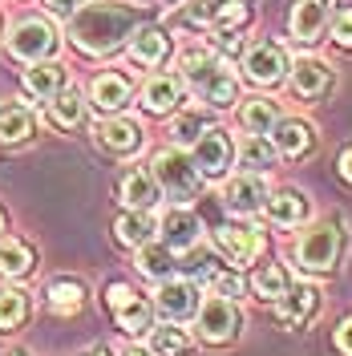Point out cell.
Here are the masks:
<instances>
[{
	"instance_id": "6da1fadb",
	"label": "cell",
	"mask_w": 352,
	"mask_h": 356,
	"mask_svg": "<svg viewBox=\"0 0 352 356\" xmlns=\"http://www.w3.org/2000/svg\"><path fill=\"white\" fill-rule=\"evenodd\" d=\"M146 21H150V13L142 4H130V0H93V4H77L69 37L86 53H113L138 24H146Z\"/></svg>"
},
{
	"instance_id": "7a4b0ae2",
	"label": "cell",
	"mask_w": 352,
	"mask_h": 356,
	"mask_svg": "<svg viewBox=\"0 0 352 356\" xmlns=\"http://www.w3.org/2000/svg\"><path fill=\"white\" fill-rule=\"evenodd\" d=\"M182 77H186V86L195 89L198 102H207L215 110L231 106L239 97V81H235L231 65L223 61L215 49H186L182 53Z\"/></svg>"
},
{
	"instance_id": "3957f363",
	"label": "cell",
	"mask_w": 352,
	"mask_h": 356,
	"mask_svg": "<svg viewBox=\"0 0 352 356\" xmlns=\"http://www.w3.org/2000/svg\"><path fill=\"white\" fill-rule=\"evenodd\" d=\"M150 178H154L158 191H166V199H178V202L195 199V191H198L195 162L182 154L178 146L175 150H158V154L150 158Z\"/></svg>"
},
{
	"instance_id": "277c9868",
	"label": "cell",
	"mask_w": 352,
	"mask_h": 356,
	"mask_svg": "<svg viewBox=\"0 0 352 356\" xmlns=\"http://www.w3.org/2000/svg\"><path fill=\"white\" fill-rule=\"evenodd\" d=\"M340 259V231H336V222H316L312 231H304V239L296 247V264L312 271V275H324L332 271Z\"/></svg>"
},
{
	"instance_id": "5b68a950",
	"label": "cell",
	"mask_w": 352,
	"mask_h": 356,
	"mask_svg": "<svg viewBox=\"0 0 352 356\" xmlns=\"http://www.w3.org/2000/svg\"><path fill=\"white\" fill-rule=\"evenodd\" d=\"M198 336L207 340V344H227V340H235L239 336V324L243 316L235 308V300H227V296H207L202 304H198Z\"/></svg>"
},
{
	"instance_id": "8992f818",
	"label": "cell",
	"mask_w": 352,
	"mask_h": 356,
	"mask_svg": "<svg viewBox=\"0 0 352 356\" xmlns=\"http://www.w3.org/2000/svg\"><path fill=\"white\" fill-rule=\"evenodd\" d=\"M8 49H13V57H21V61H45L53 49H57V33H53V24L41 21V17H24L17 29H13V37H8Z\"/></svg>"
},
{
	"instance_id": "52a82bcc",
	"label": "cell",
	"mask_w": 352,
	"mask_h": 356,
	"mask_svg": "<svg viewBox=\"0 0 352 356\" xmlns=\"http://www.w3.org/2000/svg\"><path fill=\"white\" fill-rule=\"evenodd\" d=\"M198 284L195 280H175V275H166V280H158V291H154V308L162 312V320H191L198 312Z\"/></svg>"
},
{
	"instance_id": "ba28073f",
	"label": "cell",
	"mask_w": 352,
	"mask_h": 356,
	"mask_svg": "<svg viewBox=\"0 0 352 356\" xmlns=\"http://www.w3.org/2000/svg\"><path fill=\"white\" fill-rule=\"evenodd\" d=\"M106 300H110L113 320H118V328H122V332H130V336H146V332H150V312H154V308H150L146 300H138L126 284H113Z\"/></svg>"
},
{
	"instance_id": "9c48e42d",
	"label": "cell",
	"mask_w": 352,
	"mask_h": 356,
	"mask_svg": "<svg viewBox=\"0 0 352 356\" xmlns=\"http://www.w3.org/2000/svg\"><path fill=\"white\" fill-rule=\"evenodd\" d=\"M223 202H227L231 215H255V211H264V202H267L264 178L251 175V170L231 175L227 178V186H223Z\"/></svg>"
},
{
	"instance_id": "30bf717a",
	"label": "cell",
	"mask_w": 352,
	"mask_h": 356,
	"mask_svg": "<svg viewBox=\"0 0 352 356\" xmlns=\"http://www.w3.org/2000/svg\"><path fill=\"white\" fill-rule=\"evenodd\" d=\"M215 247L223 259H231L235 267H247L264 255V235L251 227H219L215 231Z\"/></svg>"
},
{
	"instance_id": "8fae6325",
	"label": "cell",
	"mask_w": 352,
	"mask_h": 356,
	"mask_svg": "<svg viewBox=\"0 0 352 356\" xmlns=\"http://www.w3.org/2000/svg\"><path fill=\"white\" fill-rule=\"evenodd\" d=\"M198 175L207 178H223L227 175V166H231V138L223 130H202L195 142V154H191Z\"/></svg>"
},
{
	"instance_id": "7c38bea8",
	"label": "cell",
	"mask_w": 352,
	"mask_h": 356,
	"mask_svg": "<svg viewBox=\"0 0 352 356\" xmlns=\"http://www.w3.org/2000/svg\"><path fill=\"white\" fill-rule=\"evenodd\" d=\"M158 231H162V243L170 251H191L198 243V235H202V222H198L191 207H170L158 222Z\"/></svg>"
},
{
	"instance_id": "4fadbf2b",
	"label": "cell",
	"mask_w": 352,
	"mask_h": 356,
	"mask_svg": "<svg viewBox=\"0 0 352 356\" xmlns=\"http://www.w3.org/2000/svg\"><path fill=\"white\" fill-rule=\"evenodd\" d=\"M243 69H247V77H251V81H259V86H275V81L284 77V69H287V57H284V49H280V44L259 41V44H251V49H247Z\"/></svg>"
},
{
	"instance_id": "5bb4252c",
	"label": "cell",
	"mask_w": 352,
	"mask_h": 356,
	"mask_svg": "<svg viewBox=\"0 0 352 356\" xmlns=\"http://www.w3.org/2000/svg\"><path fill=\"white\" fill-rule=\"evenodd\" d=\"M280 324L284 328H304L312 316H316V308H320V291H316V284H296V288H287L280 300Z\"/></svg>"
},
{
	"instance_id": "9a60e30c",
	"label": "cell",
	"mask_w": 352,
	"mask_h": 356,
	"mask_svg": "<svg viewBox=\"0 0 352 356\" xmlns=\"http://www.w3.org/2000/svg\"><path fill=\"white\" fill-rule=\"evenodd\" d=\"M89 102L97 106V113H122L130 106V81L122 73H97L89 81Z\"/></svg>"
},
{
	"instance_id": "2e32d148",
	"label": "cell",
	"mask_w": 352,
	"mask_h": 356,
	"mask_svg": "<svg viewBox=\"0 0 352 356\" xmlns=\"http://www.w3.org/2000/svg\"><path fill=\"white\" fill-rule=\"evenodd\" d=\"M291 69V89L300 93V97H320V93H328L332 86V65L328 61H320V57H300Z\"/></svg>"
},
{
	"instance_id": "e0dca14e",
	"label": "cell",
	"mask_w": 352,
	"mask_h": 356,
	"mask_svg": "<svg viewBox=\"0 0 352 356\" xmlns=\"http://www.w3.org/2000/svg\"><path fill=\"white\" fill-rule=\"evenodd\" d=\"M287 24H291L296 41H316L324 33V24H328V0H296Z\"/></svg>"
},
{
	"instance_id": "ac0fdd59",
	"label": "cell",
	"mask_w": 352,
	"mask_h": 356,
	"mask_svg": "<svg viewBox=\"0 0 352 356\" xmlns=\"http://www.w3.org/2000/svg\"><path fill=\"white\" fill-rule=\"evenodd\" d=\"M97 146H106L110 154H134L142 146V126L130 122V118H118L113 113L110 122L97 126Z\"/></svg>"
},
{
	"instance_id": "d6986e66",
	"label": "cell",
	"mask_w": 352,
	"mask_h": 356,
	"mask_svg": "<svg viewBox=\"0 0 352 356\" xmlns=\"http://www.w3.org/2000/svg\"><path fill=\"white\" fill-rule=\"evenodd\" d=\"M166 49H170V37H166V29H158V24H138L134 29V61L138 65H158V61H166Z\"/></svg>"
},
{
	"instance_id": "ffe728a7",
	"label": "cell",
	"mask_w": 352,
	"mask_h": 356,
	"mask_svg": "<svg viewBox=\"0 0 352 356\" xmlns=\"http://www.w3.org/2000/svg\"><path fill=\"white\" fill-rule=\"evenodd\" d=\"M178 102H182V81L175 73H158L142 86V106L150 113H170Z\"/></svg>"
},
{
	"instance_id": "44dd1931",
	"label": "cell",
	"mask_w": 352,
	"mask_h": 356,
	"mask_svg": "<svg viewBox=\"0 0 352 356\" xmlns=\"http://www.w3.org/2000/svg\"><path fill=\"white\" fill-rule=\"evenodd\" d=\"M61 89H65V69L57 65V61H33V69H24V93L49 102Z\"/></svg>"
},
{
	"instance_id": "7402d4cb",
	"label": "cell",
	"mask_w": 352,
	"mask_h": 356,
	"mask_svg": "<svg viewBox=\"0 0 352 356\" xmlns=\"http://www.w3.org/2000/svg\"><path fill=\"white\" fill-rule=\"evenodd\" d=\"M264 207H267V219L275 227H296V222L308 219V199L300 191H275V195H267Z\"/></svg>"
},
{
	"instance_id": "603a6c76",
	"label": "cell",
	"mask_w": 352,
	"mask_h": 356,
	"mask_svg": "<svg viewBox=\"0 0 352 356\" xmlns=\"http://www.w3.org/2000/svg\"><path fill=\"white\" fill-rule=\"evenodd\" d=\"M275 150L284 158H304L312 150V126L300 118H284L275 122Z\"/></svg>"
},
{
	"instance_id": "cb8c5ba5",
	"label": "cell",
	"mask_w": 352,
	"mask_h": 356,
	"mask_svg": "<svg viewBox=\"0 0 352 356\" xmlns=\"http://www.w3.org/2000/svg\"><path fill=\"white\" fill-rule=\"evenodd\" d=\"M275 158H280V150H275V142H267L264 134H247V138L239 142V166H247L251 175L271 170Z\"/></svg>"
},
{
	"instance_id": "d4e9b609",
	"label": "cell",
	"mask_w": 352,
	"mask_h": 356,
	"mask_svg": "<svg viewBox=\"0 0 352 356\" xmlns=\"http://www.w3.org/2000/svg\"><path fill=\"white\" fill-rule=\"evenodd\" d=\"M275 122H280V110H275L271 97H251V102H243L239 126L247 134H271L275 130Z\"/></svg>"
},
{
	"instance_id": "484cf974",
	"label": "cell",
	"mask_w": 352,
	"mask_h": 356,
	"mask_svg": "<svg viewBox=\"0 0 352 356\" xmlns=\"http://www.w3.org/2000/svg\"><path fill=\"white\" fill-rule=\"evenodd\" d=\"M150 353L154 356H182L191 348V336L178 328L175 320H162V324H150Z\"/></svg>"
},
{
	"instance_id": "4316f807",
	"label": "cell",
	"mask_w": 352,
	"mask_h": 356,
	"mask_svg": "<svg viewBox=\"0 0 352 356\" xmlns=\"http://www.w3.org/2000/svg\"><path fill=\"white\" fill-rule=\"evenodd\" d=\"M122 202L130 207V211H146V207H154L158 199V186H154V178L150 175H142V170H130V175L122 178Z\"/></svg>"
},
{
	"instance_id": "83f0119b",
	"label": "cell",
	"mask_w": 352,
	"mask_h": 356,
	"mask_svg": "<svg viewBox=\"0 0 352 356\" xmlns=\"http://www.w3.org/2000/svg\"><path fill=\"white\" fill-rule=\"evenodd\" d=\"M138 267H142V275H150V280H166V275L175 271V251L166 243H142L138 247Z\"/></svg>"
},
{
	"instance_id": "f1b7e54d",
	"label": "cell",
	"mask_w": 352,
	"mask_h": 356,
	"mask_svg": "<svg viewBox=\"0 0 352 356\" xmlns=\"http://www.w3.org/2000/svg\"><path fill=\"white\" fill-rule=\"evenodd\" d=\"M81 304H86V288L77 280H53L49 284V308L53 312L73 316V312H81Z\"/></svg>"
},
{
	"instance_id": "f546056e",
	"label": "cell",
	"mask_w": 352,
	"mask_h": 356,
	"mask_svg": "<svg viewBox=\"0 0 352 356\" xmlns=\"http://www.w3.org/2000/svg\"><path fill=\"white\" fill-rule=\"evenodd\" d=\"M113 231H118V243H126V247H142V243H150L154 239V222L146 219L142 211H134V215H122V219L113 222Z\"/></svg>"
},
{
	"instance_id": "4dcf8cb0",
	"label": "cell",
	"mask_w": 352,
	"mask_h": 356,
	"mask_svg": "<svg viewBox=\"0 0 352 356\" xmlns=\"http://www.w3.org/2000/svg\"><path fill=\"white\" fill-rule=\"evenodd\" d=\"M287 288H291V275H287L284 264H264L255 271V296H259V300H271V304H275Z\"/></svg>"
},
{
	"instance_id": "1f68e13d",
	"label": "cell",
	"mask_w": 352,
	"mask_h": 356,
	"mask_svg": "<svg viewBox=\"0 0 352 356\" xmlns=\"http://www.w3.org/2000/svg\"><path fill=\"white\" fill-rule=\"evenodd\" d=\"M33 271V251L17 239H0V275H29Z\"/></svg>"
},
{
	"instance_id": "d6a6232c",
	"label": "cell",
	"mask_w": 352,
	"mask_h": 356,
	"mask_svg": "<svg viewBox=\"0 0 352 356\" xmlns=\"http://www.w3.org/2000/svg\"><path fill=\"white\" fill-rule=\"evenodd\" d=\"M24 316H29V296L17 288H4L0 291V332H13L21 328Z\"/></svg>"
},
{
	"instance_id": "836d02e7",
	"label": "cell",
	"mask_w": 352,
	"mask_h": 356,
	"mask_svg": "<svg viewBox=\"0 0 352 356\" xmlns=\"http://www.w3.org/2000/svg\"><path fill=\"white\" fill-rule=\"evenodd\" d=\"M53 106H49V118H53V126H61V130H69V126H77L81 122V97L73 93V89H61L57 97H49Z\"/></svg>"
},
{
	"instance_id": "e575fe53",
	"label": "cell",
	"mask_w": 352,
	"mask_h": 356,
	"mask_svg": "<svg viewBox=\"0 0 352 356\" xmlns=\"http://www.w3.org/2000/svg\"><path fill=\"white\" fill-rule=\"evenodd\" d=\"M33 134V118L29 110L21 106H8V110H0V142H21Z\"/></svg>"
},
{
	"instance_id": "d590c367",
	"label": "cell",
	"mask_w": 352,
	"mask_h": 356,
	"mask_svg": "<svg viewBox=\"0 0 352 356\" xmlns=\"http://www.w3.org/2000/svg\"><path fill=\"white\" fill-rule=\"evenodd\" d=\"M207 130V118L198 110H191V113H178L175 122H170V138H175L178 146H195L198 142V134Z\"/></svg>"
},
{
	"instance_id": "8d00e7d4",
	"label": "cell",
	"mask_w": 352,
	"mask_h": 356,
	"mask_svg": "<svg viewBox=\"0 0 352 356\" xmlns=\"http://www.w3.org/2000/svg\"><path fill=\"white\" fill-rule=\"evenodd\" d=\"M219 8H223V0H186L182 21H186V24H215Z\"/></svg>"
},
{
	"instance_id": "74e56055",
	"label": "cell",
	"mask_w": 352,
	"mask_h": 356,
	"mask_svg": "<svg viewBox=\"0 0 352 356\" xmlns=\"http://www.w3.org/2000/svg\"><path fill=\"white\" fill-rule=\"evenodd\" d=\"M243 21H247V8H243L239 0H231V4L223 0L219 17H215V29H219V33H235V29H239Z\"/></svg>"
},
{
	"instance_id": "f35d334b",
	"label": "cell",
	"mask_w": 352,
	"mask_h": 356,
	"mask_svg": "<svg viewBox=\"0 0 352 356\" xmlns=\"http://www.w3.org/2000/svg\"><path fill=\"white\" fill-rule=\"evenodd\" d=\"M332 37H336V41L344 44V49L352 44V4L336 13V21H332Z\"/></svg>"
},
{
	"instance_id": "ab89813d",
	"label": "cell",
	"mask_w": 352,
	"mask_h": 356,
	"mask_svg": "<svg viewBox=\"0 0 352 356\" xmlns=\"http://www.w3.org/2000/svg\"><path fill=\"white\" fill-rule=\"evenodd\" d=\"M215 288H219V296H227V300H235L243 291L239 275H227V271H215Z\"/></svg>"
},
{
	"instance_id": "60d3db41",
	"label": "cell",
	"mask_w": 352,
	"mask_h": 356,
	"mask_svg": "<svg viewBox=\"0 0 352 356\" xmlns=\"http://www.w3.org/2000/svg\"><path fill=\"white\" fill-rule=\"evenodd\" d=\"M336 348H340L344 356H352V316L340 324V328H336Z\"/></svg>"
},
{
	"instance_id": "b9f144b4",
	"label": "cell",
	"mask_w": 352,
	"mask_h": 356,
	"mask_svg": "<svg viewBox=\"0 0 352 356\" xmlns=\"http://www.w3.org/2000/svg\"><path fill=\"white\" fill-rule=\"evenodd\" d=\"M45 4H49V13H53V17H73L81 0H45Z\"/></svg>"
},
{
	"instance_id": "7bdbcfd3",
	"label": "cell",
	"mask_w": 352,
	"mask_h": 356,
	"mask_svg": "<svg viewBox=\"0 0 352 356\" xmlns=\"http://www.w3.org/2000/svg\"><path fill=\"white\" fill-rule=\"evenodd\" d=\"M340 175H344V178L352 182V146L344 150V154H340Z\"/></svg>"
},
{
	"instance_id": "ee69618b",
	"label": "cell",
	"mask_w": 352,
	"mask_h": 356,
	"mask_svg": "<svg viewBox=\"0 0 352 356\" xmlns=\"http://www.w3.org/2000/svg\"><path fill=\"white\" fill-rule=\"evenodd\" d=\"M81 356H113V353H110V348H106V344H89V348H86V353H81Z\"/></svg>"
},
{
	"instance_id": "f6af8a7d",
	"label": "cell",
	"mask_w": 352,
	"mask_h": 356,
	"mask_svg": "<svg viewBox=\"0 0 352 356\" xmlns=\"http://www.w3.org/2000/svg\"><path fill=\"white\" fill-rule=\"evenodd\" d=\"M122 356H154V353H150V348H138V344H134V348H126Z\"/></svg>"
},
{
	"instance_id": "bcb514c9",
	"label": "cell",
	"mask_w": 352,
	"mask_h": 356,
	"mask_svg": "<svg viewBox=\"0 0 352 356\" xmlns=\"http://www.w3.org/2000/svg\"><path fill=\"white\" fill-rule=\"evenodd\" d=\"M0 231H4V215H0Z\"/></svg>"
},
{
	"instance_id": "7dc6e473",
	"label": "cell",
	"mask_w": 352,
	"mask_h": 356,
	"mask_svg": "<svg viewBox=\"0 0 352 356\" xmlns=\"http://www.w3.org/2000/svg\"><path fill=\"white\" fill-rule=\"evenodd\" d=\"M8 356H21V353H8Z\"/></svg>"
}]
</instances>
